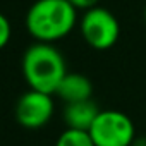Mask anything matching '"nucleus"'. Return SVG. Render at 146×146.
Wrapping results in <instances>:
<instances>
[{
  "label": "nucleus",
  "instance_id": "1",
  "mask_svg": "<svg viewBox=\"0 0 146 146\" xmlns=\"http://www.w3.org/2000/svg\"><path fill=\"white\" fill-rule=\"evenodd\" d=\"M76 12L69 0H36L26 14V29L36 41L53 43L74 29Z\"/></svg>",
  "mask_w": 146,
  "mask_h": 146
},
{
  "label": "nucleus",
  "instance_id": "2",
  "mask_svg": "<svg viewBox=\"0 0 146 146\" xmlns=\"http://www.w3.org/2000/svg\"><path fill=\"white\" fill-rule=\"evenodd\" d=\"M23 74L31 90L55 95L67 74L65 58L52 43H33L23 55Z\"/></svg>",
  "mask_w": 146,
  "mask_h": 146
},
{
  "label": "nucleus",
  "instance_id": "3",
  "mask_svg": "<svg viewBox=\"0 0 146 146\" xmlns=\"http://www.w3.org/2000/svg\"><path fill=\"white\" fill-rule=\"evenodd\" d=\"M90 134L95 146H132L136 141L134 122L119 110H100Z\"/></svg>",
  "mask_w": 146,
  "mask_h": 146
},
{
  "label": "nucleus",
  "instance_id": "4",
  "mask_svg": "<svg viewBox=\"0 0 146 146\" xmlns=\"http://www.w3.org/2000/svg\"><path fill=\"white\" fill-rule=\"evenodd\" d=\"M81 35L84 41L96 50L112 48L120 35V24L117 17L105 7H93L84 11L79 23Z\"/></svg>",
  "mask_w": 146,
  "mask_h": 146
},
{
  "label": "nucleus",
  "instance_id": "5",
  "mask_svg": "<svg viewBox=\"0 0 146 146\" xmlns=\"http://www.w3.org/2000/svg\"><path fill=\"white\" fill-rule=\"evenodd\" d=\"M53 112H55V103L52 95L31 88L29 91L19 96L14 110L17 124L29 131L45 127L53 117Z\"/></svg>",
  "mask_w": 146,
  "mask_h": 146
},
{
  "label": "nucleus",
  "instance_id": "6",
  "mask_svg": "<svg viewBox=\"0 0 146 146\" xmlns=\"http://www.w3.org/2000/svg\"><path fill=\"white\" fill-rule=\"evenodd\" d=\"M98 113H100V108L96 107V103L91 98L81 100V102H72V103H65L64 122L70 129L90 131Z\"/></svg>",
  "mask_w": 146,
  "mask_h": 146
},
{
  "label": "nucleus",
  "instance_id": "7",
  "mask_svg": "<svg viewBox=\"0 0 146 146\" xmlns=\"http://www.w3.org/2000/svg\"><path fill=\"white\" fill-rule=\"evenodd\" d=\"M57 96H60L65 103L72 102H81V100H90L93 95V84L90 78L79 72H67L62 78L57 91Z\"/></svg>",
  "mask_w": 146,
  "mask_h": 146
},
{
  "label": "nucleus",
  "instance_id": "8",
  "mask_svg": "<svg viewBox=\"0 0 146 146\" xmlns=\"http://www.w3.org/2000/svg\"><path fill=\"white\" fill-rule=\"evenodd\" d=\"M55 146H95L90 131L67 127L57 139Z\"/></svg>",
  "mask_w": 146,
  "mask_h": 146
},
{
  "label": "nucleus",
  "instance_id": "9",
  "mask_svg": "<svg viewBox=\"0 0 146 146\" xmlns=\"http://www.w3.org/2000/svg\"><path fill=\"white\" fill-rule=\"evenodd\" d=\"M11 35H12L11 23L7 19V16H4L0 12V50L4 46H7V43L11 41Z\"/></svg>",
  "mask_w": 146,
  "mask_h": 146
},
{
  "label": "nucleus",
  "instance_id": "10",
  "mask_svg": "<svg viewBox=\"0 0 146 146\" xmlns=\"http://www.w3.org/2000/svg\"><path fill=\"white\" fill-rule=\"evenodd\" d=\"M69 2L74 5L76 9H83V11H88V9H93L100 4V0H69Z\"/></svg>",
  "mask_w": 146,
  "mask_h": 146
},
{
  "label": "nucleus",
  "instance_id": "11",
  "mask_svg": "<svg viewBox=\"0 0 146 146\" xmlns=\"http://www.w3.org/2000/svg\"><path fill=\"white\" fill-rule=\"evenodd\" d=\"M144 21H146V7H144Z\"/></svg>",
  "mask_w": 146,
  "mask_h": 146
}]
</instances>
